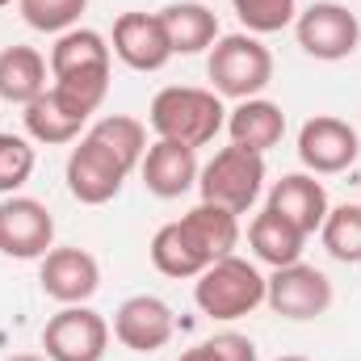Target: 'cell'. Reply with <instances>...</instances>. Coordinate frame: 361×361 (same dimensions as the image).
Masks as SVG:
<instances>
[{
    "instance_id": "1",
    "label": "cell",
    "mask_w": 361,
    "mask_h": 361,
    "mask_svg": "<svg viewBox=\"0 0 361 361\" xmlns=\"http://www.w3.org/2000/svg\"><path fill=\"white\" fill-rule=\"evenodd\" d=\"M147 122H152L156 139H173V143H185L197 152V147L214 143V135L227 126V105L214 89L169 85L152 97Z\"/></svg>"
},
{
    "instance_id": "2",
    "label": "cell",
    "mask_w": 361,
    "mask_h": 361,
    "mask_svg": "<svg viewBox=\"0 0 361 361\" xmlns=\"http://www.w3.org/2000/svg\"><path fill=\"white\" fill-rule=\"evenodd\" d=\"M193 302L206 319H219V324L244 319L257 307H265V273L231 252L214 261L202 277H193Z\"/></svg>"
},
{
    "instance_id": "3",
    "label": "cell",
    "mask_w": 361,
    "mask_h": 361,
    "mask_svg": "<svg viewBox=\"0 0 361 361\" xmlns=\"http://www.w3.org/2000/svg\"><path fill=\"white\" fill-rule=\"evenodd\" d=\"M206 76H210V89L219 92L223 101H248V97H261L269 89L273 55H269V47L257 34H248V30L223 34L210 47Z\"/></svg>"
},
{
    "instance_id": "4",
    "label": "cell",
    "mask_w": 361,
    "mask_h": 361,
    "mask_svg": "<svg viewBox=\"0 0 361 361\" xmlns=\"http://www.w3.org/2000/svg\"><path fill=\"white\" fill-rule=\"evenodd\" d=\"M261 189H265V156H257L248 147H235V143L214 152L197 173L202 202H214L231 214H248L257 206Z\"/></svg>"
},
{
    "instance_id": "5",
    "label": "cell",
    "mask_w": 361,
    "mask_h": 361,
    "mask_svg": "<svg viewBox=\"0 0 361 361\" xmlns=\"http://www.w3.org/2000/svg\"><path fill=\"white\" fill-rule=\"evenodd\" d=\"M294 38L298 47L319 59V63H341L361 47V21L349 4L336 0H315L294 17Z\"/></svg>"
},
{
    "instance_id": "6",
    "label": "cell",
    "mask_w": 361,
    "mask_h": 361,
    "mask_svg": "<svg viewBox=\"0 0 361 361\" xmlns=\"http://www.w3.org/2000/svg\"><path fill=\"white\" fill-rule=\"evenodd\" d=\"M130 177V169L101 143L92 139L89 130L76 139V147L68 152V164H63V180H68V193L80 202V206H105L122 193V185Z\"/></svg>"
},
{
    "instance_id": "7",
    "label": "cell",
    "mask_w": 361,
    "mask_h": 361,
    "mask_svg": "<svg viewBox=\"0 0 361 361\" xmlns=\"http://www.w3.org/2000/svg\"><path fill=\"white\" fill-rule=\"evenodd\" d=\"M265 302H269L273 315L307 324V319L328 315V307H332V281H328L324 269L294 261V265L273 269V277H265Z\"/></svg>"
},
{
    "instance_id": "8",
    "label": "cell",
    "mask_w": 361,
    "mask_h": 361,
    "mask_svg": "<svg viewBox=\"0 0 361 361\" xmlns=\"http://www.w3.org/2000/svg\"><path fill=\"white\" fill-rule=\"evenodd\" d=\"M55 248V214L47 202L8 193L0 202V257L13 261H42Z\"/></svg>"
},
{
    "instance_id": "9",
    "label": "cell",
    "mask_w": 361,
    "mask_h": 361,
    "mask_svg": "<svg viewBox=\"0 0 361 361\" xmlns=\"http://www.w3.org/2000/svg\"><path fill=\"white\" fill-rule=\"evenodd\" d=\"M42 349L51 361H101L109 349V324L89 302L63 307L42 328Z\"/></svg>"
},
{
    "instance_id": "10",
    "label": "cell",
    "mask_w": 361,
    "mask_h": 361,
    "mask_svg": "<svg viewBox=\"0 0 361 361\" xmlns=\"http://www.w3.org/2000/svg\"><path fill=\"white\" fill-rule=\"evenodd\" d=\"M357 156H361V139L345 118L315 114V118L302 122V130H298V160H302L307 173L336 177V173H349L357 164Z\"/></svg>"
},
{
    "instance_id": "11",
    "label": "cell",
    "mask_w": 361,
    "mask_h": 361,
    "mask_svg": "<svg viewBox=\"0 0 361 361\" xmlns=\"http://www.w3.org/2000/svg\"><path fill=\"white\" fill-rule=\"evenodd\" d=\"M173 332H177V315L156 294H130L114 311V341L130 353H156L173 341Z\"/></svg>"
},
{
    "instance_id": "12",
    "label": "cell",
    "mask_w": 361,
    "mask_h": 361,
    "mask_svg": "<svg viewBox=\"0 0 361 361\" xmlns=\"http://www.w3.org/2000/svg\"><path fill=\"white\" fill-rule=\"evenodd\" d=\"M38 286L59 307H76L101 290V265L89 248H51L38 261Z\"/></svg>"
},
{
    "instance_id": "13",
    "label": "cell",
    "mask_w": 361,
    "mask_h": 361,
    "mask_svg": "<svg viewBox=\"0 0 361 361\" xmlns=\"http://www.w3.org/2000/svg\"><path fill=\"white\" fill-rule=\"evenodd\" d=\"M109 51L130 72H160L173 59V47H169V34H164L160 13H122L114 21Z\"/></svg>"
},
{
    "instance_id": "14",
    "label": "cell",
    "mask_w": 361,
    "mask_h": 361,
    "mask_svg": "<svg viewBox=\"0 0 361 361\" xmlns=\"http://www.w3.org/2000/svg\"><path fill=\"white\" fill-rule=\"evenodd\" d=\"M269 210H277L286 223H294L302 235H315L332 210L324 180H315V173H286L281 180H273L269 189Z\"/></svg>"
},
{
    "instance_id": "15",
    "label": "cell",
    "mask_w": 361,
    "mask_h": 361,
    "mask_svg": "<svg viewBox=\"0 0 361 361\" xmlns=\"http://www.w3.org/2000/svg\"><path fill=\"white\" fill-rule=\"evenodd\" d=\"M139 173H143L147 193L173 202V197H185V193L197 185L202 164H197V152H193V147L173 143V139H156V143H147V156H143Z\"/></svg>"
},
{
    "instance_id": "16",
    "label": "cell",
    "mask_w": 361,
    "mask_h": 361,
    "mask_svg": "<svg viewBox=\"0 0 361 361\" xmlns=\"http://www.w3.org/2000/svg\"><path fill=\"white\" fill-rule=\"evenodd\" d=\"M227 135H231L235 147H248V152L265 156L286 135V114H281L277 101H265V97L235 101V109H227Z\"/></svg>"
},
{
    "instance_id": "17",
    "label": "cell",
    "mask_w": 361,
    "mask_h": 361,
    "mask_svg": "<svg viewBox=\"0 0 361 361\" xmlns=\"http://www.w3.org/2000/svg\"><path fill=\"white\" fill-rule=\"evenodd\" d=\"M51 63L34 47H4L0 51V101L8 105H30L51 89Z\"/></svg>"
},
{
    "instance_id": "18",
    "label": "cell",
    "mask_w": 361,
    "mask_h": 361,
    "mask_svg": "<svg viewBox=\"0 0 361 361\" xmlns=\"http://www.w3.org/2000/svg\"><path fill=\"white\" fill-rule=\"evenodd\" d=\"M160 21H164L173 55H202L223 38L214 8H206L202 0H177V4L160 8Z\"/></svg>"
},
{
    "instance_id": "19",
    "label": "cell",
    "mask_w": 361,
    "mask_h": 361,
    "mask_svg": "<svg viewBox=\"0 0 361 361\" xmlns=\"http://www.w3.org/2000/svg\"><path fill=\"white\" fill-rule=\"evenodd\" d=\"M302 244H307V235L294 223H286L277 210H269V206L248 223V248H252V257L273 265V269L302 261Z\"/></svg>"
},
{
    "instance_id": "20",
    "label": "cell",
    "mask_w": 361,
    "mask_h": 361,
    "mask_svg": "<svg viewBox=\"0 0 361 361\" xmlns=\"http://www.w3.org/2000/svg\"><path fill=\"white\" fill-rule=\"evenodd\" d=\"M152 265L164 273V277H202V273L210 269L214 261L197 248V240L185 231V223L173 219V223H164L156 235H152Z\"/></svg>"
},
{
    "instance_id": "21",
    "label": "cell",
    "mask_w": 361,
    "mask_h": 361,
    "mask_svg": "<svg viewBox=\"0 0 361 361\" xmlns=\"http://www.w3.org/2000/svg\"><path fill=\"white\" fill-rule=\"evenodd\" d=\"M180 223H185V231L197 240V248H202L210 261L231 257L235 244H240V214H231V210H223V206H214V202H197L193 210L180 214Z\"/></svg>"
},
{
    "instance_id": "22",
    "label": "cell",
    "mask_w": 361,
    "mask_h": 361,
    "mask_svg": "<svg viewBox=\"0 0 361 361\" xmlns=\"http://www.w3.org/2000/svg\"><path fill=\"white\" fill-rule=\"evenodd\" d=\"M114 51H109V38L97 34L89 25H76L68 34L55 38L51 47V76H68V72H92V68H109Z\"/></svg>"
},
{
    "instance_id": "23",
    "label": "cell",
    "mask_w": 361,
    "mask_h": 361,
    "mask_svg": "<svg viewBox=\"0 0 361 361\" xmlns=\"http://www.w3.org/2000/svg\"><path fill=\"white\" fill-rule=\"evenodd\" d=\"M21 122H25V135L34 139V143H42V147H63V143H76L80 135H85V118H76V114H68L59 101H55V92L47 89L38 101H30L25 105V114H21Z\"/></svg>"
},
{
    "instance_id": "24",
    "label": "cell",
    "mask_w": 361,
    "mask_h": 361,
    "mask_svg": "<svg viewBox=\"0 0 361 361\" xmlns=\"http://www.w3.org/2000/svg\"><path fill=\"white\" fill-rule=\"evenodd\" d=\"M92 139H101L130 173L143 164V156H147V126L139 122V118H126V114H105L101 122H92L89 126Z\"/></svg>"
},
{
    "instance_id": "25",
    "label": "cell",
    "mask_w": 361,
    "mask_h": 361,
    "mask_svg": "<svg viewBox=\"0 0 361 361\" xmlns=\"http://www.w3.org/2000/svg\"><path fill=\"white\" fill-rule=\"evenodd\" d=\"M319 240L328 248L332 261L341 265H361V202H345V206H332L324 227H319Z\"/></svg>"
},
{
    "instance_id": "26",
    "label": "cell",
    "mask_w": 361,
    "mask_h": 361,
    "mask_svg": "<svg viewBox=\"0 0 361 361\" xmlns=\"http://www.w3.org/2000/svg\"><path fill=\"white\" fill-rule=\"evenodd\" d=\"M85 8H89V0H17L21 21L38 34H55V38L80 25Z\"/></svg>"
},
{
    "instance_id": "27",
    "label": "cell",
    "mask_w": 361,
    "mask_h": 361,
    "mask_svg": "<svg viewBox=\"0 0 361 361\" xmlns=\"http://www.w3.org/2000/svg\"><path fill=\"white\" fill-rule=\"evenodd\" d=\"M34 164H38L34 139L0 130V193L4 197L17 193V189H25V180L34 177Z\"/></svg>"
},
{
    "instance_id": "28",
    "label": "cell",
    "mask_w": 361,
    "mask_h": 361,
    "mask_svg": "<svg viewBox=\"0 0 361 361\" xmlns=\"http://www.w3.org/2000/svg\"><path fill=\"white\" fill-rule=\"evenodd\" d=\"M231 8H235L240 25L257 38L294 25V17H298V0H231Z\"/></svg>"
},
{
    "instance_id": "29",
    "label": "cell",
    "mask_w": 361,
    "mask_h": 361,
    "mask_svg": "<svg viewBox=\"0 0 361 361\" xmlns=\"http://www.w3.org/2000/svg\"><path fill=\"white\" fill-rule=\"evenodd\" d=\"M177 361H261V353H257V345H252L248 336H240V332H219V336H210V341L185 349Z\"/></svg>"
},
{
    "instance_id": "30",
    "label": "cell",
    "mask_w": 361,
    "mask_h": 361,
    "mask_svg": "<svg viewBox=\"0 0 361 361\" xmlns=\"http://www.w3.org/2000/svg\"><path fill=\"white\" fill-rule=\"evenodd\" d=\"M4 361H51V357H42V353H13V357H4Z\"/></svg>"
},
{
    "instance_id": "31",
    "label": "cell",
    "mask_w": 361,
    "mask_h": 361,
    "mask_svg": "<svg viewBox=\"0 0 361 361\" xmlns=\"http://www.w3.org/2000/svg\"><path fill=\"white\" fill-rule=\"evenodd\" d=\"M277 361H307V357H298V353H290V357H277Z\"/></svg>"
},
{
    "instance_id": "32",
    "label": "cell",
    "mask_w": 361,
    "mask_h": 361,
    "mask_svg": "<svg viewBox=\"0 0 361 361\" xmlns=\"http://www.w3.org/2000/svg\"><path fill=\"white\" fill-rule=\"evenodd\" d=\"M8 4H13V0H0V8H8Z\"/></svg>"
}]
</instances>
